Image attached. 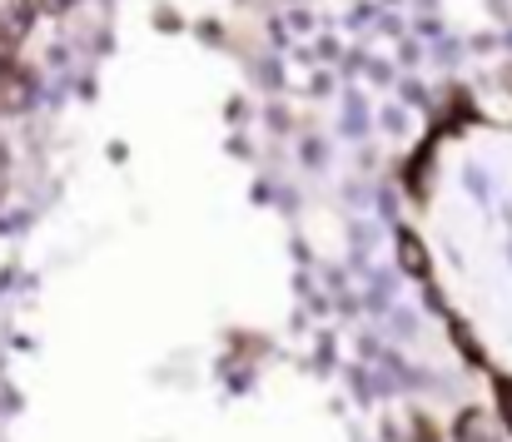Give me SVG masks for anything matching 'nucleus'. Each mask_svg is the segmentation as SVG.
Instances as JSON below:
<instances>
[{
  "label": "nucleus",
  "mask_w": 512,
  "mask_h": 442,
  "mask_svg": "<svg viewBox=\"0 0 512 442\" xmlns=\"http://www.w3.org/2000/svg\"><path fill=\"white\" fill-rule=\"evenodd\" d=\"M453 438H458V442H498V438H493V428H488V413H483V408H468V413L458 418Z\"/></svg>",
  "instance_id": "obj_1"
},
{
  "label": "nucleus",
  "mask_w": 512,
  "mask_h": 442,
  "mask_svg": "<svg viewBox=\"0 0 512 442\" xmlns=\"http://www.w3.org/2000/svg\"><path fill=\"white\" fill-rule=\"evenodd\" d=\"M398 254H403V269H408L413 279H423V274H428V259H423V244H418L413 234H398Z\"/></svg>",
  "instance_id": "obj_2"
},
{
  "label": "nucleus",
  "mask_w": 512,
  "mask_h": 442,
  "mask_svg": "<svg viewBox=\"0 0 512 442\" xmlns=\"http://www.w3.org/2000/svg\"><path fill=\"white\" fill-rule=\"evenodd\" d=\"M498 408H503V423L512 433V378H498Z\"/></svg>",
  "instance_id": "obj_3"
}]
</instances>
